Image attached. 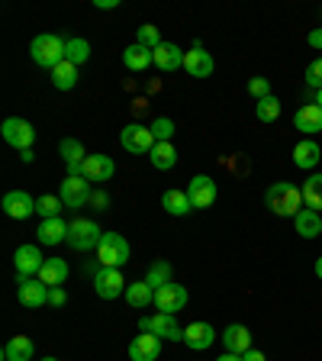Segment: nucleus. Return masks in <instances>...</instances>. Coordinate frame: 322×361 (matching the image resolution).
I'll use <instances>...</instances> for the list:
<instances>
[{
    "instance_id": "1",
    "label": "nucleus",
    "mask_w": 322,
    "mask_h": 361,
    "mask_svg": "<svg viewBox=\"0 0 322 361\" xmlns=\"http://www.w3.org/2000/svg\"><path fill=\"white\" fill-rule=\"evenodd\" d=\"M264 203H268V210L274 216H297L303 210V190L287 184V180H278V184H271L264 190Z\"/></svg>"
},
{
    "instance_id": "2",
    "label": "nucleus",
    "mask_w": 322,
    "mask_h": 361,
    "mask_svg": "<svg viewBox=\"0 0 322 361\" xmlns=\"http://www.w3.org/2000/svg\"><path fill=\"white\" fill-rule=\"evenodd\" d=\"M65 42H68V39L55 36V32H42V36H36V39L30 42L32 61H36L39 68H45V71L58 68L61 61H65Z\"/></svg>"
},
{
    "instance_id": "3",
    "label": "nucleus",
    "mask_w": 322,
    "mask_h": 361,
    "mask_svg": "<svg viewBox=\"0 0 322 361\" xmlns=\"http://www.w3.org/2000/svg\"><path fill=\"white\" fill-rule=\"evenodd\" d=\"M129 255H132V248H129V242L120 233H104V239L97 245L100 268H123L129 262Z\"/></svg>"
},
{
    "instance_id": "4",
    "label": "nucleus",
    "mask_w": 322,
    "mask_h": 361,
    "mask_svg": "<svg viewBox=\"0 0 322 361\" xmlns=\"http://www.w3.org/2000/svg\"><path fill=\"white\" fill-rule=\"evenodd\" d=\"M100 239H104V229L94 219H71L68 223V245L75 252H90L100 245Z\"/></svg>"
},
{
    "instance_id": "5",
    "label": "nucleus",
    "mask_w": 322,
    "mask_h": 361,
    "mask_svg": "<svg viewBox=\"0 0 322 361\" xmlns=\"http://www.w3.org/2000/svg\"><path fill=\"white\" fill-rule=\"evenodd\" d=\"M0 135H4V142H7L10 149H16V152L32 149V142H36V129H32V123L30 120H20V116L4 120Z\"/></svg>"
},
{
    "instance_id": "6",
    "label": "nucleus",
    "mask_w": 322,
    "mask_h": 361,
    "mask_svg": "<svg viewBox=\"0 0 322 361\" xmlns=\"http://www.w3.org/2000/svg\"><path fill=\"white\" fill-rule=\"evenodd\" d=\"M139 329L151 332V336H158V338H168V342H184V329H180L178 316H171V313L142 316V319H139Z\"/></svg>"
},
{
    "instance_id": "7",
    "label": "nucleus",
    "mask_w": 322,
    "mask_h": 361,
    "mask_svg": "<svg viewBox=\"0 0 322 361\" xmlns=\"http://www.w3.org/2000/svg\"><path fill=\"white\" fill-rule=\"evenodd\" d=\"M120 142H123V149L132 152V155H149V152L158 145L155 135H151V126H142V123H129V126H123Z\"/></svg>"
},
{
    "instance_id": "8",
    "label": "nucleus",
    "mask_w": 322,
    "mask_h": 361,
    "mask_svg": "<svg viewBox=\"0 0 322 361\" xmlns=\"http://www.w3.org/2000/svg\"><path fill=\"white\" fill-rule=\"evenodd\" d=\"M90 194H94V188H90L87 178H65L58 188V197L65 207H71V210H81V207H87Z\"/></svg>"
},
{
    "instance_id": "9",
    "label": "nucleus",
    "mask_w": 322,
    "mask_h": 361,
    "mask_svg": "<svg viewBox=\"0 0 322 361\" xmlns=\"http://www.w3.org/2000/svg\"><path fill=\"white\" fill-rule=\"evenodd\" d=\"M216 180L206 178V174H197V178H190L187 184V197H190V207L194 210H210L213 203H216Z\"/></svg>"
},
{
    "instance_id": "10",
    "label": "nucleus",
    "mask_w": 322,
    "mask_h": 361,
    "mask_svg": "<svg viewBox=\"0 0 322 361\" xmlns=\"http://www.w3.org/2000/svg\"><path fill=\"white\" fill-rule=\"evenodd\" d=\"M126 281H123L120 268H100L97 278H94V290H97L100 300H116L120 293H126Z\"/></svg>"
},
{
    "instance_id": "11",
    "label": "nucleus",
    "mask_w": 322,
    "mask_h": 361,
    "mask_svg": "<svg viewBox=\"0 0 322 361\" xmlns=\"http://www.w3.org/2000/svg\"><path fill=\"white\" fill-rule=\"evenodd\" d=\"M13 264H16V281H26V278H32V274H39L42 264H45L42 248L39 245H20L13 252Z\"/></svg>"
},
{
    "instance_id": "12",
    "label": "nucleus",
    "mask_w": 322,
    "mask_h": 361,
    "mask_svg": "<svg viewBox=\"0 0 322 361\" xmlns=\"http://www.w3.org/2000/svg\"><path fill=\"white\" fill-rule=\"evenodd\" d=\"M187 307V290H184V284H165V287H158L155 290V310L158 313H171L178 316L180 310Z\"/></svg>"
},
{
    "instance_id": "13",
    "label": "nucleus",
    "mask_w": 322,
    "mask_h": 361,
    "mask_svg": "<svg viewBox=\"0 0 322 361\" xmlns=\"http://www.w3.org/2000/svg\"><path fill=\"white\" fill-rule=\"evenodd\" d=\"M49 290L39 278H26V281H16V297L26 310H39V307H49Z\"/></svg>"
},
{
    "instance_id": "14",
    "label": "nucleus",
    "mask_w": 322,
    "mask_h": 361,
    "mask_svg": "<svg viewBox=\"0 0 322 361\" xmlns=\"http://www.w3.org/2000/svg\"><path fill=\"white\" fill-rule=\"evenodd\" d=\"M0 207H4V213L10 219H20L23 223V219H30L36 213V197H30L26 190H10V194H4Z\"/></svg>"
},
{
    "instance_id": "15",
    "label": "nucleus",
    "mask_w": 322,
    "mask_h": 361,
    "mask_svg": "<svg viewBox=\"0 0 322 361\" xmlns=\"http://www.w3.org/2000/svg\"><path fill=\"white\" fill-rule=\"evenodd\" d=\"M184 71H187L190 78H210L213 71H216V61H213V55L197 42L190 52H184Z\"/></svg>"
},
{
    "instance_id": "16",
    "label": "nucleus",
    "mask_w": 322,
    "mask_h": 361,
    "mask_svg": "<svg viewBox=\"0 0 322 361\" xmlns=\"http://www.w3.org/2000/svg\"><path fill=\"white\" fill-rule=\"evenodd\" d=\"M158 355H161V338L151 332H142L129 342V361H158Z\"/></svg>"
},
{
    "instance_id": "17",
    "label": "nucleus",
    "mask_w": 322,
    "mask_h": 361,
    "mask_svg": "<svg viewBox=\"0 0 322 361\" xmlns=\"http://www.w3.org/2000/svg\"><path fill=\"white\" fill-rule=\"evenodd\" d=\"M216 329H213L210 323H190L184 326V345L194 348V352H206V348L216 342Z\"/></svg>"
},
{
    "instance_id": "18",
    "label": "nucleus",
    "mask_w": 322,
    "mask_h": 361,
    "mask_svg": "<svg viewBox=\"0 0 322 361\" xmlns=\"http://www.w3.org/2000/svg\"><path fill=\"white\" fill-rule=\"evenodd\" d=\"M68 242V223L61 216L55 219H42L36 229V245H61Z\"/></svg>"
},
{
    "instance_id": "19",
    "label": "nucleus",
    "mask_w": 322,
    "mask_h": 361,
    "mask_svg": "<svg viewBox=\"0 0 322 361\" xmlns=\"http://www.w3.org/2000/svg\"><path fill=\"white\" fill-rule=\"evenodd\" d=\"M113 171H116V165H113L110 155H87L81 165V178H87L90 184L94 180H110Z\"/></svg>"
},
{
    "instance_id": "20",
    "label": "nucleus",
    "mask_w": 322,
    "mask_h": 361,
    "mask_svg": "<svg viewBox=\"0 0 322 361\" xmlns=\"http://www.w3.org/2000/svg\"><path fill=\"white\" fill-rule=\"evenodd\" d=\"M151 61H155L158 71H165V75H171V71H178V68H184V52H180L174 42H161L151 52Z\"/></svg>"
},
{
    "instance_id": "21",
    "label": "nucleus",
    "mask_w": 322,
    "mask_h": 361,
    "mask_svg": "<svg viewBox=\"0 0 322 361\" xmlns=\"http://www.w3.org/2000/svg\"><path fill=\"white\" fill-rule=\"evenodd\" d=\"M58 152H61V161L68 165V178H81V165H84V158H87L81 139H61Z\"/></svg>"
},
{
    "instance_id": "22",
    "label": "nucleus",
    "mask_w": 322,
    "mask_h": 361,
    "mask_svg": "<svg viewBox=\"0 0 322 361\" xmlns=\"http://www.w3.org/2000/svg\"><path fill=\"white\" fill-rule=\"evenodd\" d=\"M293 126L300 129L303 135H316V133H322V106H316V104H303L300 110L293 113Z\"/></svg>"
},
{
    "instance_id": "23",
    "label": "nucleus",
    "mask_w": 322,
    "mask_h": 361,
    "mask_svg": "<svg viewBox=\"0 0 322 361\" xmlns=\"http://www.w3.org/2000/svg\"><path fill=\"white\" fill-rule=\"evenodd\" d=\"M219 338H223V348H225V352H233V355H245L248 348H252V332H248L242 323L225 326V332Z\"/></svg>"
},
{
    "instance_id": "24",
    "label": "nucleus",
    "mask_w": 322,
    "mask_h": 361,
    "mask_svg": "<svg viewBox=\"0 0 322 361\" xmlns=\"http://www.w3.org/2000/svg\"><path fill=\"white\" fill-rule=\"evenodd\" d=\"M319 158H322V149L313 139H303V142H297V149H293V165L300 168V171H313V168L319 165Z\"/></svg>"
},
{
    "instance_id": "25",
    "label": "nucleus",
    "mask_w": 322,
    "mask_h": 361,
    "mask_svg": "<svg viewBox=\"0 0 322 361\" xmlns=\"http://www.w3.org/2000/svg\"><path fill=\"white\" fill-rule=\"evenodd\" d=\"M293 229H297V235H303V239H316V235L322 233V216L316 210H309V207H303V210L293 216Z\"/></svg>"
},
{
    "instance_id": "26",
    "label": "nucleus",
    "mask_w": 322,
    "mask_h": 361,
    "mask_svg": "<svg viewBox=\"0 0 322 361\" xmlns=\"http://www.w3.org/2000/svg\"><path fill=\"white\" fill-rule=\"evenodd\" d=\"M32 355H36V342L30 336H13L4 345V358L7 361H32Z\"/></svg>"
},
{
    "instance_id": "27",
    "label": "nucleus",
    "mask_w": 322,
    "mask_h": 361,
    "mask_svg": "<svg viewBox=\"0 0 322 361\" xmlns=\"http://www.w3.org/2000/svg\"><path fill=\"white\" fill-rule=\"evenodd\" d=\"M39 281L45 287H61L68 281V262L65 258H45L42 271H39Z\"/></svg>"
},
{
    "instance_id": "28",
    "label": "nucleus",
    "mask_w": 322,
    "mask_h": 361,
    "mask_svg": "<svg viewBox=\"0 0 322 361\" xmlns=\"http://www.w3.org/2000/svg\"><path fill=\"white\" fill-rule=\"evenodd\" d=\"M161 210L171 213V216H187V213L194 210L187 190H165V194H161Z\"/></svg>"
},
{
    "instance_id": "29",
    "label": "nucleus",
    "mask_w": 322,
    "mask_h": 361,
    "mask_svg": "<svg viewBox=\"0 0 322 361\" xmlns=\"http://www.w3.org/2000/svg\"><path fill=\"white\" fill-rule=\"evenodd\" d=\"M142 281L151 287V290H158V287H165V284H171L174 281V268L165 262V258H158V262L149 264V271H145Z\"/></svg>"
},
{
    "instance_id": "30",
    "label": "nucleus",
    "mask_w": 322,
    "mask_h": 361,
    "mask_svg": "<svg viewBox=\"0 0 322 361\" xmlns=\"http://www.w3.org/2000/svg\"><path fill=\"white\" fill-rule=\"evenodd\" d=\"M123 297H126V303L132 310H145L149 303H155V290H151L145 281H132V284L126 287V293H123Z\"/></svg>"
},
{
    "instance_id": "31",
    "label": "nucleus",
    "mask_w": 322,
    "mask_h": 361,
    "mask_svg": "<svg viewBox=\"0 0 322 361\" xmlns=\"http://www.w3.org/2000/svg\"><path fill=\"white\" fill-rule=\"evenodd\" d=\"M123 65H126L129 71H145V68L155 65V61H151V52L145 49V45L132 42L129 49H123Z\"/></svg>"
},
{
    "instance_id": "32",
    "label": "nucleus",
    "mask_w": 322,
    "mask_h": 361,
    "mask_svg": "<svg viewBox=\"0 0 322 361\" xmlns=\"http://www.w3.org/2000/svg\"><path fill=\"white\" fill-rule=\"evenodd\" d=\"M149 161L158 168V171H168V168L178 165V152H174V142H158L155 149L149 152Z\"/></svg>"
},
{
    "instance_id": "33",
    "label": "nucleus",
    "mask_w": 322,
    "mask_h": 361,
    "mask_svg": "<svg viewBox=\"0 0 322 361\" xmlns=\"http://www.w3.org/2000/svg\"><path fill=\"white\" fill-rule=\"evenodd\" d=\"M303 203H306L309 210L322 213V174H309L303 180Z\"/></svg>"
},
{
    "instance_id": "34",
    "label": "nucleus",
    "mask_w": 322,
    "mask_h": 361,
    "mask_svg": "<svg viewBox=\"0 0 322 361\" xmlns=\"http://www.w3.org/2000/svg\"><path fill=\"white\" fill-rule=\"evenodd\" d=\"M87 59H90V42H87V39H81V36L68 39V42H65V61H71V65L81 68Z\"/></svg>"
},
{
    "instance_id": "35",
    "label": "nucleus",
    "mask_w": 322,
    "mask_h": 361,
    "mask_svg": "<svg viewBox=\"0 0 322 361\" xmlns=\"http://www.w3.org/2000/svg\"><path fill=\"white\" fill-rule=\"evenodd\" d=\"M49 75H52V84L58 90H71L78 84V65H71V61H61V65L52 68Z\"/></svg>"
},
{
    "instance_id": "36",
    "label": "nucleus",
    "mask_w": 322,
    "mask_h": 361,
    "mask_svg": "<svg viewBox=\"0 0 322 361\" xmlns=\"http://www.w3.org/2000/svg\"><path fill=\"white\" fill-rule=\"evenodd\" d=\"M61 210H65V203H61V197L58 194H42L36 200V213L42 219H55V216H61Z\"/></svg>"
},
{
    "instance_id": "37",
    "label": "nucleus",
    "mask_w": 322,
    "mask_h": 361,
    "mask_svg": "<svg viewBox=\"0 0 322 361\" xmlns=\"http://www.w3.org/2000/svg\"><path fill=\"white\" fill-rule=\"evenodd\" d=\"M255 116L261 123H274L280 116V100L274 97V94H271V97H264V100H258V104H255Z\"/></svg>"
},
{
    "instance_id": "38",
    "label": "nucleus",
    "mask_w": 322,
    "mask_h": 361,
    "mask_svg": "<svg viewBox=\"0 0 322 361\" xmlns=\"http://www.w3.org/2000/svg\"><path fill=\"white\" fill-rule=\"evenodd\" d=\"M135 42L139 45H145V49H149V52H155L158 45L165 42V39H161V32H158V26H151V23H145V26H139V32H135Z\"/></svg>"
},
{
    "instance_id": "39",
    "label": "nucleus",
    "mask_w": 322,
    "mask_h": 361,
    "mask_svg": "<svg viewBox=\"0 0 322 361\" xmlns=\"http://www.w3.org/2000/svg\"><path fill=\"white\" fill-rule=\"evenodd\" d=\"M149 126H151L155 142H171L174 139V120H168V116H158V120H151Z\"/></svg>"
},
{
    "instance_id": "40",
    "label": "nucleus",
    "mask_w": 322,
    "mask_h": 361,
    "mask_svg": "<svg viewBox=\"0 0 322 361\" xmlns=\"http://www.w3.org/2000/svg\"><path fill=\"white\" fill-rule=\"evenodd\" d=\"M303 81H306V87L322 90V59L309 61V65H306V75H303Z\"/></svg>"
},
{
    "instance_id": "41",
    "label": "nucleus",
    "mask_w": 322,
    "mask_h": 361,
    "mask_svg": "<svg viewBox=\"0 0 322 361\" xmlns=\"http://www.w3.org/2000/svg\"><path fill=\"white\" fill-rule=\"evenodd\" d=\"M245 90L255 100H264V97H271V81H268V78H252V81L245 84Z\"/></svg>"
},
{
    "instance_id": "42",
    "label": "nucleus",
    "mask_w": 322,
    "mask_h": 361,
    "mask_svg": "<svg viewBox=\"0 0 322 361\" xmlns=\"http://www.w3.org/2000/svg\"><path fill=\"white\" fill-rule=\"evenodd\" d=\"M90 207H94V210H106V207H110V194H106V190H100V188H94V194H90Z\"/></svg>"
},
{
    "instance_id": "43",
    "label": "nucleus",
    "mask_w": 322,
    "mask_h": 361,
    "mask_svg": "<svg viewBox=\"0 0 322 361\" xmlns=\"http://www.w3.org/2000/svg\"><path fill=\"white\" fill-rule=\"evenodd\" d=\"M65 303H68L65 290H61V287H52V290H49V307H65Z\"/></svg>"
},
{
    "instance_id": "44",
    "label": "nucleus",
    "mask_w": 322,
    "mask_h": 361,
    "mask_svg": "<svg viewBox=\"0 0 322 361\" xmlns=\"http://www.w3.org/2000/svg\"><path fill=\"white\" fill-rule=\"evenodd\" d=\"M306 42L313 45V49H319V52H322V26H316V30L309 32V36H306Z\"/></svg>"
},
{
    "instance_id": "45",
    "label": "nucleus",
    "mask_w": 322,
    "mask_h": 361,
    "mask_svg": "<svg viewBox=\"0 0 322 361\" xmlns=\"http://www.w3.org/2000/svg\"><path fill=\"white\" fill-rule=\"evenodd\" d=\"M242 361H268V355H264L261 348H248V352L242 355Z\"/></svg>"
},
{
    "instance_id": "46",
    "label": "nucleus",
    "mask_w": 322,
    "mask_h": 361,
    "mask_svg": "<svg viewBox=\"0 0 322 361\" xmlns=\"http://www.w3.org/2000/svg\"><path fill=\"white\" fill-rule=\"evenodd\" d=\"M94 7L97 10H116L120 7V0H94Z\"/></svg>"
},
{
    "instance_id": "47",
    "label": "nucleus",
    "mask_w": 322,
    "mask_h": 361,
    "mask_svg": "<svg viewBox=\"0 0 322 361\" xmlns=\"http://www.w3.org/2000/svg\"><path fill=\"white\" fill-rule=\"evenodd\" d=\"M20 158H23V165H32V161H36V152L26 149V152H20Z\"/></svg>"
},
{
    "instance_id": "48",
    "label": "nucleus",
    "mask_w": 322,
    "mask_h": 361,
    "mask_svg": "<svg viewBox=\"0 0 322 361\" xmlns=\"http://www.w3.org/2000/svg\"><path fill=\"white\" fill-rule=\"evenodd\" d=\"M216 361H242V355H233V352H223Z\"/></svg>"
},
{
    "instance_id": "49",
    "label": "nucleus",
    "mask_w": 322,
    "mask_h": 361,
    "mask_svg": "<svg viewBox=\"0 0 322 361\" xmlns=\"http://www.w3.org/2000/svg\"><path fill=\"white\" fill-rule=\"evenodd\" d=\"M316 278H319V281H322V255H319V258H316Z\"/></svg>"
},
{
    "instance_id": "50",
    "label": "nucleus",
    "mask_w": 322,
    "mask_h": 361,
    "mask_svg": "<svg viewBox=\"0 0 322 361\" xmlns=\"http://www.w3.org/2000/svg\"><path fill=\"white\" fill-rule=\"evenodd\" d=\"M316 106H322V90H316V100H313Z\"/></svg>"
},
{
    "instance_id": "51",
    "label": "nucleus",
    "mask_w": 322,
    "mask_h": 361,
    "mask_svg": "<svg viewBox=\"0 0 322 361\" xmlns=\"http://www.w3.org/2000/svg\"><path fill=\"white\" fill-rule=\"evenodd\" d=\"M42 361H58V358H42Z\"/></svg>"
},
{
    "instance_id": "52",
    "label": "nucleus",
    "mask_w": 322,
    "mask_h": 361,
    "mask_svg": "<svg viewBox=\"0 0 322 361\" xmlns=\"http://www.w3.org/2000/svg\"><path fill=\"white\" fill-rule=\"evenodd\" d=\"M4 361H7V358H4Z\"/></svg>"
}]
</instances>
